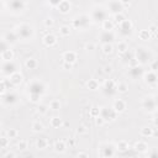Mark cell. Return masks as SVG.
Segmentation results:
<instances>
[{
    "instance_id": "603a6c76",
    "label": "cell",
    "mask_w": 158,
    "mask_h": 158,
    "mask_svg": "<svg viewBox=\"0 0 158 158\" xmlns=\"http://www.w3.org/2000/svg\"><path fill=\"white\" fill-rule=\"evenodd\" d=\"M58 9H59V11H60L62 14H67V12L69 11V9H70L69 1H68V0H62V1L59 2V5H58Z\"/></svg>"
},
{
    "instance_id": "8d00e7d4",
    "label": "cell",
    "mask_w": 158,
    "mask_h": 158,
    "mask_svg": "<svg viewBox=\"0 0 158 158\" xmlns=\"http://www.w3.org/2000/svg\"><path fill=\"white\" fill-rule=\"evenodd\" d=\"M32 130H33L35 132H41V131H43V125H42L41 122L36 121V122L32 123Z\"/></svg>"
},
{
    "instance_id": "4fadbf2b",
    "label": "cell",
    "mask_w": 158,
    "mask_h": 158,
    "mask_svg": "<svg viewBox=\"0 0 158 158\" xmlns=\"http://www.w3.org/2000/svg\"><path fill=\"white\" fill-rule=\"evenodd\" d=\"M115 40V35L112 33V31H102L100 33V41L102 43H111Z\"/></svg>"
},
{
    "instance_id": "c3c4849f",
    "label": "cell",
    "mask_w": 158,
    "mask_h": 158,
    "mask_svg": "<svg viewBox=\"0 0 158 158\" xmlns=\"http://www.w3.org/2000/svg\"><path fill=\"white\" fill-rule=\"evenodd\" d=\"M104 122H105V121H104V118H102L101 116H96V117H95V123H96L98 126H101Z\"/></svg>"
},
{
    "instance_id": "7402d4cb",
    "label": "cell",
    "mask_w": 158,
    "mask_h": 158,
    "mask_svg": "<svg viewBox=\"0 0 158 158\" xmlns=\"http://www.w3.org/2000/svg\"><path fill=\"white\" fill-rule=\"evenodd\" d=\"M9 80L11 81L12 85H19V84L22 81V75H21L19 72H15V73H12V74L10 75V79H9Z\"/></svg>"
},
{
    "instance_id": "ab89813d",
    "label": "cell",
    "mask_w": 158,
    "mask_h": 158,
    "mask_svg": "<svg viewBox=\"0 0 158 158\" xmlns=\"http://www.w3.org/2000/svg\"><path fill=\"white\" fill-rule=\"evenodd\" d=\"M141 135L144 136V137L152 136V128H149V127H142L141 128Z\"/></svg>"
},
{
    "instance_id": "7c38bea8",
    "label": "cell",
    "mask_w": 158,
    "mask_h": 158,
    "mask_svg": "<svg viewBox=\"0 0 158 158\" xmlns=\"http://www.w3.org/2000/svg\"><path fill=\"white\" fill-rule=\"evenodd\" d=\"M107 6H109V10L112 14H118V12H121L123 10V5L118 0H111V1H109Z\"/></svg>"
},
{
    "instance_id": "5bb4252c",
    "label": "cell",
    "mask_w": 158,
    "mask_h": 158,
    "mask_svg": "<svg viewBox=\"0 0 158 158\" xmlns=\"http://www.w3.org/2000/svg\"><path fill=\"white\" fill-rule=\"evenodd\" d=\"M143 74V69L141 65H135L132 67L130 70H128V75L132 78V79H137L138 77H141Z\"/></svg>"
},
{
    "instance_id": "f35d334b",
    "label": "cell",
    "mask_w": 158,
    "mask_h": 158,
    "mask_svg": "<svg viewBox=\"0 0 158 158\" xmlns=\"http://www.w3.org/2000/svg\"><path fill=\"white\" fill-rule=\"evenodd\" d=\"M49 109H52V110H59V109H60V102H59V100H52V101L49 102Z\"/></svg>"
},
{
    "instance_id": "ffe728a7",
    "label": "cell",
    "mask_w": 158,
    "mask_h": 158,
    "mask_svg": "<svg viewBox=\"0 0 158 158\" xmlns=\"http://www.w3.org/2000/svg\"><path fill=\"white\" fill-rule=\"evenodd\" d=\"M56 42H57V38H56V36L52 35V33H48V35H46V36L43 37V43H44L46 46L52 47V46L56 44Z\"/></svg>"
},
{
    "instance_id": "6f0895ef",
    "label": "cell",
    "mask_w": 158,
    "mask_h": 158,
    "mask_svg": "<svg viewBox=\"0 0 158 158\" xmlns=\"http://www.w3.org/2000/svg\"><path fill=\"white\" fill-rule=\"evenodd\" d=\"M118 1H120L122 5H126V4H130V2H131V0H118Z\"/></svg>"
},
{
    "instance_id": "f1b7e54d",
    "label": "cell",
    "mask_w": 158,
    "mask_h": 158,
    "mask_svg": "<svg viewBox=\"0 0 158 158\" xmlns=\"http://www.w3.org/2000/svg\"><path fill=\"white\" fill-rule=\"evenodd\" d=\"M117 48H118V52L122 54V53H125L126 51H128V44H127V42H125V41H120V42L117 43Z\"/></svg>"
},
{
    "instance_id": "816d5d0a",
    "label": "cell",
    "mask_w": 158,
    "mask_h": 158,
    "mask_svg": "<svg viewBox=\"0 0 158 158\" xmlns=\"http://www.w3.org/2000/svg\"><path fill=\"white\" fill-rule=\"evenodd\" d=\"M44 25H46L47 27H52V26H53V20H52V19H46Z\"/></svg>"
},
{
    "instance_id": "7dc6e473",
    "label": "cell",
    "mask_w": 158,
    "mask_h": 158,
    "mask_svg": "<svg viewBox=\"0 0 158 158\" xmlns=\"http://www.w3.org/2000/svg\"><path fill=\"white\" fill-rule=\"evenodd\" d=\"M17 147H19V149L23 151V149H26V148H27V142H26V141H20V142H19V144H17Z\"/></svg>"
},
{
    "instance_id": "74e56055",
    "label": "cell",
    "mask_w": 158,
    "mask_h": 158,
    "mask_svg": "<svg viewBox=\"0 0 158 158\" xmlns=\"http://www.w3.org/2000/svg\"><path fill=\"white\" fill-rule=\"evenodd\" d=\"M102 52L105 54H109L112 52V44L111 43H102Z\"/></svg>"
},
{
    "instance_id": "8fae6325",
    "label": "cell",
    "mask_w": 158,
    "mask_h": 158,
    "mask_svg": "<svg viewBox=\"0 0 158 158\" xmlns=\"http://www.w3.org/2000/svg\"><path fill=\"white\" fill-rule=\"evenodd\" d=\"M9 7L15 12L22 11L25 9V1L23 0H9Z\"/></svg>"
},
{
    "instance_id": "6125c7cd",
    "label": "cell",
    "mask_w": 158,
    "mask_h": 158,
    "mask_svg": "<svg viewBox=\"0 0 158 158\" xmlns=\"http://www.w3.org/2000/svg\"><path fill=\"white\" fill-rule=\"evenodd\" d=\"M78 157H88L86 153H78Z\"/></svg>"
},
{
    "instance_id": "d590c367",
    "label": "cell",
    "mask_w": 158,
    "mask_h": 158,
    "mask_svg": "<svg viewBox=\"0 0 158 158\" xmlns=\"http://www.w3.org/2000/svg\"><path fill=\"white\" fill-rule=\"evenodd\" d=\"M125 20V16L121 14V12H118V14H114V23H121L122 21Z\"/></svg>"
},
{
    "instance_id": "681fc988",
    "label": "cell",
    "mask_w": 158,
    "mask_h": 158,
    "mask_svg": "<svg viewBox=\"0 0 158 158\" xmlns=\"http://www.w3.org/2000/svg\"><path fill=\"white\" fill-rule=\"evenodd\" d=\"M5 90H6V85H5V81H4V80H0V95H2Z\"/></svg>"
},
{
    "instance_id": "4316f807",
    "label": "cell",
    "mask_w": 158,
    "mask_h": 158,
    "mask_svg": "<svg viewBox=\"0 0 158 158\" xmlns=\"http://www.w3.org/2000/svg\"><path fill=\"white\" fill-rule=\"evenodd\" d=\"M25 64H26V67H27L28 69H36L37 65H38V63H37V60H36L35 58H28Z\"/></svg>"
},
{
    "instance_id": "b9f144b4",
    "label": "cell",
    "mask_w": 158,
    "mask_h": 158,
    "mask_svg": "<svg viewBox=\"0 0 158 158\" xmlns=\"http://www.w3.org/2000/svg\"><path fill=\"white\" fill-rule=\"evenodd\" d=\"M9 48V43L5 41V40H0V54L4 52V51H6Z\"/></svg>"
},
{
    "instance_id": "83f0119b",
    "label": "cell",
    "mask_w": 158,
    "mask_h": 158,
    "mask_svg": "<svg viewBox=\"0 0 158 158\" xmlns=\"http://www.w3.org/2000/svg\"><path fill=\"white\" fill-rule=\"evenodd\" d=\"M135 149L138 151V152H146V151L148 149V146H147L144 142L139 141V142H137V143L135 144Z\"/></svg>"
},
{
    "instance_id": "f546056e",
    "label": "cell",
    "mask_w": 158,
    "mask_h": 158,
    "mask_svg": "<svg viewBox=\"0 0 158 158\" xmlns=\"http://www.w3.org/2000/svg\"><path fill=\"white\" fill-rule=\"evenodd\" d=\"M47 144H48V142H47L46 138H38L37 142H36V146H37L38 149H44L47 147Z\"/></svg>"
},
{
    "instance_id": "cb8c5ba5",
    "label": "cell",
    "mask_w": 158,
    "mask_h": 158,
    "mask_svg": "<svg viewBox=\"0 0 158 158\" xmlns=\"http://www.w3.org/2000/svg\"><path fill=\"white\" fill-rule=\"evenodd\" d=\"M114 27H115L114 21L107 20V19L102 21V30H104V31H112V30H114Z\"/></svg>"
},
{
    "instance_id": "ba28073f",
    "label": "cell",
    "mask_w": 158,
    "mask_h": 158,
    "mask_svg": "<svg viewBox=\"0 0 158 158\" xmlns=\"http://www.w3.org/2000/svg\"><path fill=\"white\" fill-rule=\"evenodd\" d=\"M118 30L122 36H128L132 32V22L130 20H123L121 23H118Z\"/></svg>"
},
{
    "instance_id": "7bdbcfd3",
    "label": "cell",
    "mask_w": 158,
    "mask_h": 158,
    "mask_svg": "<svg viewBox=\"0 0 158 158\" xmlns=\"http://www.w3.org/2000/svg\"><path fill=\"white\" fill-rule=\"evenodd\" d=\"M7 144H9V138L7 137H0V147L5 148V147H7Z\"/></svg>"
},
{
    "instance_id": "91938a15",
    "label": "cell",
    "mask_w": 158,
    "mask_h": 158,
    "mask_svg": "<svg viewBox=\"0 0 158 158\" xmlns=\"http://www.w3.org/2000/svg\"><path fill=\"white\" fill-rule=\"evenodd\" d=\"M5 157H15V153L9 152V153H6V154H5Z\"/></svg>"
},
{
    "instance_id": "9f6ffc18",
    "label": "cell",
    "mask_w": 158,
    "mask_h": 158,
    "mask_svg": "<svg viewBox=\"0 0 158 158\" xmlns=\"http://www.w3.org/2000/svg\"><path fill=\"white\" fill-rule=\"evenodd\" d=\"M78 132H79V133H85V132H86V127H85V126H80V127L78 128Z\"/></svg>"
},
{
    "instance_id": "f5cc1de1",
    "label": "cell",
    "mask_w": 158,
    "mask_h": 158,
    "mask_svg": "<svg viewBox=\"0 0 158 158\" xmlns=\"http://www.w3.org/2000/svg\"><path fill=\"white\" fill-rule=\"evenodd\" d=\"M60 1H62V0H48V2H49L52 6H58Z\"/></svg>"
},
{
    "instance_id": "3957f363",
    "label": "cell",
    "mask_w": 158,
    "mask_h": 158,
    "mask_svg": "<svg viewBox=\"0 0 158 158\" xmlns=\"http://www.w3.org/2000/svg\"><path fill=\"white\" fill-rule=\"evenodd\" d=\"M136 60L139 62L141 64L149 63V60H151V53L146 48L139 47V48L136 49Z\"/></svg>"
},
{
    "instance_id": "d6a6232c",
    "label": "cell",
    "mask_w": 158,
    "mask_h": 158,
    "mask_svg": "<svg viewBox=\"0 0 158 158\" xmlns=\"http://www.w3.org/2000/svg\"><path fill=\"white\" fill-rule=\"evenodd\" d=\"M116 149H118V151H121V152L128 149V144H127V142H126V141H120V142L116 144Z\"/></svg>"
},
{
    "instance_id": "db71d44e",
    "label": "cell",
    "mask_w": 158,
    "mask_h": 158,
    "mask_svg": "<svg viewBox=\"0 0 158 158\" xmlns=\"http://www.w3.org/2000/svg\"><path fill=\"white\" fill-rule=\"evenodd\" d=\"M72 67H73V63L64 62V64H63V68H64V69H72Z\"/></svg>"
},
{
    "instance_id": "44dd1931",
    "label": "cell",
    "mask_w": 158,
    "mask_h": 158,
    "mask_svg": "<svg viewBox=\"0 0 158 158\" xmlns=\"http://www.w3.org/2000/svg\"><path fill=\"white\" fill-rule=\"evenodd\" d=\"M63 59H64V62L74 63V62L77 60V53H75V52H72V51L65 52V53L63 54Z\"/></svg>"
},
{
    "instance_id": "8992f818",
    "label": "cell",
    "mask_w": 158,
    "mask_h": 158,
    "mask_svg": "<svg viewBox=\"0 0 158 158\" xmlns=\"http://www.w3.org/2000/svg\"><path fill=\"white\" fill-rule=\"evenodd\" d=\"M1 72H2V74H5V75H9V77H10L12 73L17 72L16 64H15L12 60H6V62L1 65Z\"/></svg>"
},
{
    "instance_id": "680465c9",
    "label": "cell",
    "mask_w": 158,
    "mask_h": 158,
    "mask_svg": "<svg viewBox=\"0 0 158 158\" xmlns=\"http://www.w3.org/2000/svg\"><path fill=\"white\" fill-rule=\"evenodd\" d=\"M85 48H86L88 51H89V49H93V48H94V44H93V43H90V44H86V46H85Z\"/></svg>"
},
{
    "instance_id": "60d3db41",
    "label": "cell",
    "mask_w": 158,
    "mask_h": 158,
    "mask_svg": "<svg viewBox=\"0 0 158 158\" xmlns=\"http://www.w3.org/2000/svg\"><path fill=\"white\" fill-rule=\"evenodd\" d=\"M59 32H60L62 36H69V33H70V28H69V26H62L60 30H59Z\"/></svg>"
},
{
    "instance_id": "d6986e66",
    "label": "cell",
    "mask_w": 158,
    "mask_h": 158,
    "mask_svg": "<svg viewBox=\"0 0 158 158\" xmlns=\"http://www.w3.org/2000/svg\"><path fill=\"white\" fill-rule=\"evenodd\" d=\"M112 109H114L116 112H122V111L126 109V102H125L122 99H117V100H115Z\"/></svg>"
},
{
    "instance_id": "1f68e13d",
    "label": "cell",
    "mask_w": 158,
    "mask_h": 158,
    "mask_svg": "<svg viewBox=\"0 0 158 158\" xmlns=\"http://www.w3.org/2000/svg\"><path fill=\"white\" fill-rule=\"evenodd\" d=\"M62 123H63V122H62V118H59V117H53V118L51 120V126L54 127V128L60 127Z\"/></svg>"
},
{
    "instance_id": "277c9868",
    "label": "cell",
    "mask_w": 158,
    "mask_h": 158,
    "mask_svg": "<svg viewBox=\"0 0 158 158\" xmlns=\"http://www.w3.org/2000/svg\"><path fill=\"white\" fill-rule=\"evenodd\" d=\"M99 116H101L104 118V121H112V120L116 118L117 112L112 107H101L100 112H99Z\"/></svg>"
},
{
    "instance_id": "11a10c76",
    "label": "cell",
    "mask_w": 158,
    "mask_h": 158,
    "mask_svg": "<svg viewBox=\"0 0 158 158\" xmlns=\"http://www.w3.org/2000/svg\"><path fill=\"white\" fill-rule=\"evenodd\" d=\"M38 111H40V112H41V114H44V112H46V111H47V107H46V106H44V105H41V106H40V107H38Z\"/></svg>"
},
{
    "instance_id": "f6af8a7d",
    "label": "cell",
    "mask_w": 158,
    "mask_h": 158,
    "mask_svg": "<svg viewBox=\"0 0 158 158\" xmlns=\"http://www.w3.org/2000/svg\"><path fill=\"white\" fill-rule=\"evenodd\" d=\"M7 136H9V138H15V137L17 136V131L14 130V128H10V130L7 131Z\"/></svg>"
},
{
    "instance_id": "9c48e42d",
    "label": "cell",
    "mask_w": 158,
    "mask_h": 158,
    "mask_svg": "<svg viewBox=\"0 0 158 158\" xmlns=\"http://www.w3.org/2000/svg\"><path fill=\"white\" fill-rule=\"evenodd\" d=\"M89 22H90L89 16L81 15V16L77 17V19L73 21V25H74V27H77V28H85V27L89 25Z\"/></svg>"
},
{
    "instance_id": "f907efd6",
    "label": "cell",
    "mask_w": 158,
    "mask_h": 158,
    "mask_svg": "<svg viewBox=\"0 0 158 158\" xmlns=\"http://www.w3.org/2000/svg\"><path fill=\"white\" fill-rule=\"evenodd\" d=\"M104 73H106V74L112 73V67H111V65H105V67H104Z\"/></svg>"
},
{
    "instance_id": "836d02e7",
    "label": "cell",
    "mask_w": 158,
    "mask_h": 158,
    "mask_svg": "<svg viewBox=\"0 0 158 158\" xmlns=\"http://www.w3.org/2000/svg\"><path fill=\"white\" fill-rule=\"evenodd\" d=\"M138 36L141 40H149L151 38V33L148 32V30H141L138 32Z\"/></svg>"
},
{
    "instance_id": "52a82bcc",
    "label": "cell",
    "mask_w": 158,
    "mask_h": 158,
    "mask_svg": "<svg viewBox=\"0 0 158 158\" xmlns=\"http://www.w3.org/2000/svg\"><path fill=\"white\" fill-rule=\"evenodd\" d=\"M106 16H107V12L102 9V7H95L91 12V19L94 21H104L106 20Z\"/></svg>"
},
{
    "instance_id": "94428289",
    "label": "cell",
    "mask_w": 158,
    "mask_h": 158,
    "mask_svg": "<svg viewBox=\"0 0 158 158\" xmlns=\"http://www.w3.org/2000/svg\"><path fill=\"white\" fill-rule=\"evenodd\" d=\"M156 68H157V62H154V63L152 64V70H156Z\"/></svg>"
},
{
    "instance_id": "9a60e30c",
    "label": "cell",
    "mask_w": 158,
    "mask_h": 158,
    "mask_svg": "<svg viewBox=\"0 0 158 158\" xmlns=\"http://www.w3.org/2000/svg\"><path fill=\"white\" fill-rule=\"evenodd\" d=\"M2 101H4V104H6V105H14V104L17 101V96H16V94H14V93H7V94H5V95L2 96Z\"/></svg>"
},
{
    "instance_id": "484cf974",
    "label": "cell",
    "mask_w": 158,
    "mask_h": 158,
    "mask_svg": "<svg viewBox=\"0 0 158 158\" xmlns=\"http://www.w3.org/2000/svg\"><path fill=\"white\" fill-rule=\"evenodd\" d=\"M64 149H65L64 141H56V143H54V151L58 152V153H62V152H64Z\"/></svg>"
},
{
    "instance_id": "e0dca14e",
    "label": "cell",
    "mask_w": 158,
    "mask_h": 158,
    "mask_svg": "<svg viewBox=\"0 0 158 158\" xmlns=\"http://www.w3.org/2000/svg\"><path fill=\"white\" fill-rule=\"evenodd\" d=\"M114 146L112 144H105L101 148V156L102 157H112L114 156Z\"/></svg>"
},
{
    "instance_id": "6da1fadb",
    "label": "cell",
    "mask_w": 158,
    "mask_h": 158,
    "mask_svg": "<svg viewBox=\"0 0 158 158\" xmlns=\"http://www.w3.org/2000/svg\"><path fill=\"white\" fill-rule=\"evenodd\" d=\"M28 93H30V99L32 102H37L41 98V95L44 93V85L38 81L35 80L31 84H28Z\"/></svg>"
},
{
    "instance_id": "bcb514c9",
    "label": "cell",
    "mask_w": 158,
    "mask_h": 158,
    "mask_svg": "<svg viewBox=\"0 0 158 158\" xmlns=\"http://www.w3.org/2000/svg\"><path fill=\"white\" fill-rule=\"evenodd\" d=\"M148 32L151 33V36L156 37V36H157V35H156V32H157V26H156V25H152V26L148 28Z\"/></svg>"
},
{
    "instance_id": "7a4b0ae2",
    "label": "cell",
    "mask_w": 158,
    "mask_h": 158,
    "mask_svg": "<svg viewBox=\"0 0 158 158\" xmlns=\"http://www.w3.org/2000/svg\"><path fill=\"white\" fill-rule=\"evenodd\" d=\"M15 32H16L17 37L21 38V40H28V38H31L33 36V30L27 23H22L20 26H17V28H16Z\"/></svg>"
},
{
    "instance_id": "be15d7a7",
    "label": "cell",
    "mask_w": 158,
    "mask_h": 158,
    "mask_svg": "<svg viewBox=\"0 0 158 158\" xmlns=\"http://www.w3.org/2000/svg\"><path fill=\"white\" fill-rule=\"evenodd\" d=\"M1 10H2V6H1V4H0V12H1Z\"/></svg>"
},
{
    "instance_id": "2e32d148",
    "label": "cell",
    "mask_w": 158,
    "mask_h": 158,
    "mask_svg": "<svg viewBox=\"0 0 158 158\" xmlns=\"http://www.w3.org/2000/svg\"><path fill=\"white\" fill-rule=\"evenodd\" d=\"M4 40H5L9 44H14V43H16V42H17L19 37H17V35H16V32H15V31H10V32H6V33H5Z\"/></svg>"
},
{
    "instance_id": "4dcf8cb0",
    "label": "cell",
    "mask_w": 158,
    "mask_h": 158,
    "mask_svg": "<svg viewBox=\"0 0 158 158\" xmlns=\"http://www.w3.org/2000/svg\"><path fill=\"white\" fill-rule=\"evenodd\" d=\"M86 86L90 89V90H96L98 88H99V83L95 80V79H90L89 81H88V84H86Z\"/></svg>"
},
{
    "instance_id": "30bf717a",
    "label": "cell",
    "mask_w": 158,
    "mask_h": 158,
    "mask_svg": "<svg viewBox=\"0 0 158 158\" xmlns=\"http://www.w3.org/2000/svg\"><path fill=\"white\" fill-rule=\"evenodd\" d=\"M143 107H144L146 110H148L149 112L156 111V107H157V101H156V99H154L153 96H147V98H144V100H143Z\"/></svg>"
},
{
    "instance_id": "ee69618b",
    "label": "cell",
    "mask_w": 158,
    "mask_h": 158,
    "mask_svg": "<svg viewBox=\"0 0 158 158\" xmlns=\"http://www.w3.org/2000/svg\"><path fill=\"white\" fill-rule=\"evenodd\" d=\"M99 112H100V109H99V107H96V106H94V107L90 110V115H91L93 117L99 116Z\"/></svg>"
},
{
    "instance_id": "ac0fdd59",
    "label": "cell",
    "mask_w": 158,
    "mask_h": 158,
    "mask_svg": "<svg viewBox=\"0 0 158 158\" xmlns=\"http://www.w3.org/2000/svg\"><path fill=\"white\" fill-rule=\"evenodd\" d=\"M144 81L147 83V84H149V85H152V84H156V81H157V75H156V72L154 70H149L146 75H144Z\"/></svg>"
},
{
    "instance_id": "e575fe53",
    "label": "cell",
    "mask_w": 158,
    "mask_h": 158,
    "mask_svg": "<svg viewBox=\"0 0 158 158\" xmlns=\"http://www.w3.org/2000/svg\"><path fill=\"white\" fill-rule=\"evenodd\" d=\"M127 84L126 83H118V84H116V90H117V93H126L127 91Z\"/></svg>"
},
{
    "instance_id": "5b68a950",
    "label": "cell",
    "mask_w": 158,
    "mask_h": 158,
    "mask_svg": "<svg viewBox=\"0 0 158 158\" xmlns=\"http://www.w3.org/2000/svg\"><path fill=\"white\" fill-rule=\"evenodd\" d=\"M102 91H104V94H105L106 96H114V95L117 93L115 81L111 80V79H110V80H106V81L104 83V85H102Z\"/></svg>"
},
{
    "instance_id": "d4e9b609",
    "label": "cell",
    "mask_w": 158,
    "mask_h": 158,
    "mask_svg": "<svg viewBox=\"0 0 158 158\" xmlns=\"http://www.w3.org/2000/svg\"><path fill=\"white\" fill-rule=\"evenodd\" d=\"M1 58L6 62V60H12V58H14V52L11 51V49H6V51H4L2 53H1Z\"/></svg>"
}]
</instances>
